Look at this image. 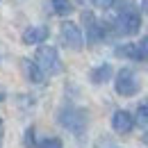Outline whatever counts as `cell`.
<instances>
[{"instance_id": "obj_18", "label": "cell", "mask_w": 148, "mask_h": 148, "mask_svg": "<svg viewBox=\"0 0 148 148\" xmlns=\"http://www.w3.org/2000/svg\"><path fill=\"white\" fill-rule=\"evenodd\" d=\"M144 12L148 14V0H144Z\"/></svg>"}, {"instance_id": "obj_12", "label": "cell", "mask_w": 148, "mask_h": 148, "mask_svg": "<svg viewBox=\"0 0 148 148\" xmlns=\"http://www.w3.org/2000/svg\"><path fill=\"white\" fill-rule=\"evenodd\" d=\"M134 59L148 62V37H144L139 43H134Z\"/></svg>"}, {"instance_id": "obj_6", "label": "cell", "mask_w": 148, "mask_h": 148, "mask_svg": "<svg viewBox=\"0 0 148 148\" xmlns=\"http://www.w3.org/2000/svg\"><path fill=\"white\" fill-rule=\"evenodd\" d=\"M82 23L87 27V41L89 43H96L105 37V25H100L91 12H82Z\"/></svg>"}, {"instance_id": "obj_11", "label": "cell", "mask_w": 148, "mask_h": 148, "mask_svg": "<svg viewBox=\"0 0 148 148\" xmlns=\"http://www.w3.org/2000/svg\"><path fill=\"white\" fill-rule=\"evenodd\" d=\"M50 2H53V12H55L57 16H69L73 12L71 0H50Z\"/></svg>"}, {"instance_id": "obj_4", "label": "cell", "mask_w": 148, "mask_h": 148, "mask_svg": "<svg viewBox=\"0 0 148 148\" xmlns=\"http://www.w3.org/2000/svg\"><path fill=\"white\" fill-rule=\"evenodd\" d=\"M114 89L119 96H134V93L139 91V80H137V75L132 69H121L119 73H116V80H114Z\"/></svg>"}, {"instance_id": "obj_14", "label": "cell", "mask_w": 148, "mask_h": 148, "mask_svg": "<svg viewBox=\"0 0 148 148\" xmlns=\"http://www.w3.org/2000/svg\"><path fill=\"white\" fill-rule=\"evenodd\" d=\"M116 55H119V57H130V59H134V43L119 46V48H116Z\"/></svg>"}, {"instance_id": "obj_17", "label": "cell", "mask_w": 148, "mask_h": 148, "mask_svg": "<svg viewBox=\"0 0 148 148\" xmlns=\"http://www.w3.org/2000/svg\"><path fill=\"white\" fill-rule=\"evenodd\" d=\"M93 7H100V9H110L112 5H114V0H91Z\"/></svg>"}, {"instance_id": "obj_13", "label": "cell", "mask_w": 148, "mask_h": 148, "mask_svg": "<svg viewBox=\"0 0 148 148\" xmlns=\"http://www.w3.org/2000/svg\"><path fill=\"white\" fill-rule=\"evenodd\" d=\"M137 123H148V98L141 100L137 107Z\"/></svg>"}, {"instance_id": "obj_1", "label": "cell", "mask_w": 148, "mask_h": 148, "mask_svg": "<svg viewBox=\"0 0 148 148\" xmlns=\"http://www.w3.org/2000/svg\"><path fill=\"white\" fill-rule=\"evenodd\" d=\"M114 27L119 34H137L139 27H141V14L134 5V0H119L116 2V21H114Z\"/></svg>"}, {"instance_id": "obj_15", "label": "cell", "mask_w": 148, "mask_h": 148, "mask_svg": "<svg viewBox=\"0 0 148 148\" xmlns=\"http://www.w3.org/2000/svg\"><path fill=\"white\" fill-rule=\"evenodd\" d=\"M39 148H62V139H57V137H48V139L41 141V146H39Z\"/></svg>"}, {"instance_id": "obj_10", "label": "cell", "mask_w": 148, "mask_h": 148, "mask_svg": "<svg viewBox=\"0 0 148 148\" xmlns=\"http://www.w3.org/2000/svg\"><path fill=\"white\" fill-rule=\"evenodd\" d=\"M110 77H112V66L110 64H103V66H98V69L91 71V82L93 84H103V82H107Z\"/></svg>"}, {"instance_id": "obj_16", "label": "cell", "mask_w": 148, "mask_h": 148, "mask_svg": "<svg viewBox=\"0 0 148 148\" xmlns=\"http://www.w3.org/2000/svg\"><path fill=\"white\" fill-rule=\"evenodd\" d=\"M23 141H25V146H27V148L34 146V130H32V128H27V132H25V139H23Z\"/></svg>"}, {"instance_id": "obj_8", "label": "cell", "mask_w": 148, "mask_h": 148, "mask_svg": "<svg viewBox=\"0 0 148 148\" xmlns=\"http://www.w3.org/2000/svg\"><path fill=\"white\" fill-rule=\"evenodd\" d=\"M50 34V30L46 27V25H32V27H27L25 32H23V43H27V46H32V43H43L46 39Z\"/></svg>"}, {"instance_id": "obj_19", "label": "cell", "mask_w": 148, "mask_h": 148, "mask_svg": "<svg viewBox=\"0 0 148 148\" xmlns=\"http://www.w3.org/2000/svg\"><path fill=\"white\" fill-rule=\"evenodd\" d=\"M144 144L148 146V130H146V134H144Z\"/></svg>"}, {"instance_id": "obj_7", "label": "cell", "mask_w": 148, "mask_h": 148, "mask_svg": "<svg viewBox=\"0 0 148 148\" xmlns=\"http://www.w3.org/2000/svg\"><path fill=\"white\" fill-rule=\"evenodd\" d=\"M112 128L116 130L119 134H128L130 130L134 128V119H132V114L125 112V110L114 112V116H112Z\"/></svg>"}, {"instance_id": "obj_5", "label": "cell", "mask_w": 148, "mask_h": 148, "mask_svg": "<svg viewBox=\"0 0 148 148\" xmlns=\"http://www.w3.org/2000/svg\"><path fill=\"white\" fill-rule=\"evenodd\" d=\"M59 37H62V43H64L66 48H71V50H80V48H82V43H84V39H82V32H80V27H77L75 23H71V21L62 23Z\"/></svg>"}, {"instance_id": "obj_9", "label": "cell", "mask_w": 148, "mask_h": 148, "mask_svg": "<svg viewBox=\"0 0 148 148\" xmlns=\"http://www.w3.org/2000/svg\"><path fill=\"white\" fill-rule=\"evenodd\" d=\"M21 66H23V73H25V77H27L30 82H34V84H41V82H43V77H46V75L39 71V66L32 62V59H23V62H21Z\"/></svg>"}, {"instance_id": "obj_2", "label": "cell", "mask_w": 148, "mask_h": 148, "mask_svg": "<svg viewBox=\"0 0 148 148\" xmlns=\"http://www.w3.org/2000/svg\"><path fill=\"white\" fill-rule=\"evenodd\" d=\"M34 64L39 66V71L43 75H57L62 71V62H59V55H57V48H53V46H41L37 50Z\"/></svg>"}, {"instance_id": "obj_3", "label": "cell", "mask_w": 148, "mask_h": 148, "mask_svg": "<svg viewBox=\"0 0 148 148\" xmlns=\"http://www.w3.org/2000/svg\"><path fill=\"white\" fill-rule=\"evenodd\" d=\"M59 123L66 130H71L73 134H82L87 130V112L77 110V107H64L59 112Z\"/></svg>"}, {"instance_id": "obj_20", "label": "cell", "mask_w": 148, "mask_h": 148, "mask_svg": "<svg viewBox=\"0 0 148 148\" xmlns=\"http://www.w3.org/2000/svg\"><path fill=\"white\" fill-rule=\"evenodd\" d=\"M0 141H2V121H0Z\"/></svg>"}]
</instances>
